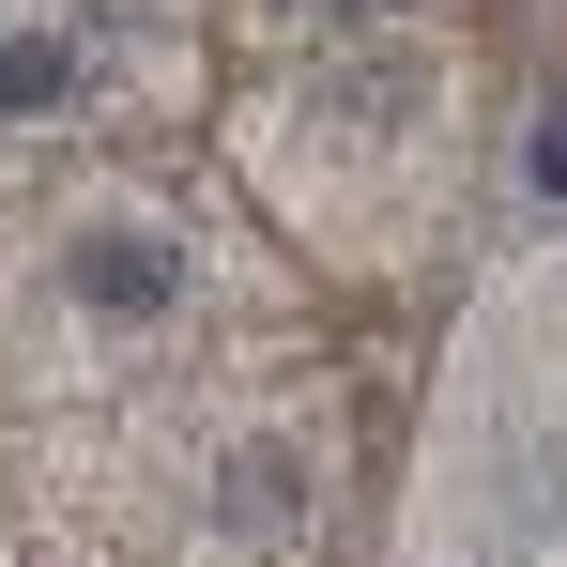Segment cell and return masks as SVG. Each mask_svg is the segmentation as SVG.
Wrapping results in <instances>:
<instances>
[{"label": "cell", "instance_id": "6da1fadb", "mask_svg": "<svg viewBox=\"0 0 567 567\" xmlns=\"http://www.w3.org/2000/svg\"><path fill=\"white\" fill-rule=\"evenodd\" d=\"M78 307H169V246L154 230H93L78 246Z\"/></svg>", "mask_w": 567, "mask_h": 567}, {"label": "cell", "instance_id": "7a4b0ae2", "mask_svg": "<svg viewBox=\"0 0 567 567\" xmlns=\"http://www.w3.org/2000/svg\"><path fill=\"white\" fill-rule=\"evenodd\" d=\"M78 93V62H62V47H31V31H16V47H0V107H62Z\"/></svg>", "mask_w": 567, "mask_h": 567}, {"label": "cell", "instance_id": "277c9868", "mask_svg": "<svg viewBox=\"0 0 567 567\" xmlns=\"http://www.w3.org/2000/svg\"><path fill=\"white\" fill-rule=\"evenodd\" d=\"M522 169H537V199H567V107H537V154Z\"/></svg>", "mask_w": 567, "mask_h": 567}, {"label": "cell", "instance_id": "5b68a950", "mask_svg": "<svg viewBox=\"0 0 567 567\" xmlns=\"http://www.w3.org/2000/svg\"><path fill=\"white\" fill-rule=\"evenodd\" d=\"M338 16H383V0H338Z\"/></svg>", "mask_w": 567, "mask_h": 567}, {"label": "cell", "instance_id": "3957f363", "mask_svg": "<svg viewBox=\"0 0 567 567\" xmlns=\"http://www.w3.org/2000/svg\"><path fill=\"white\" fill-rule=\"evenodd\" d=\"M291 506H307L291 461H230V522H291Z\"/></svg>", "mask_w": 567, "mask_h": 567}]
</instances>
